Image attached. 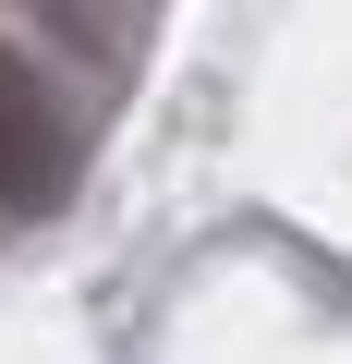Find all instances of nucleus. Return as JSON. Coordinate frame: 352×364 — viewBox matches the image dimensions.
<instances>
[{"label": "nucleus", "mask_w": 352, "mask_h": 364, "mask_svg": "<svg viewBox=\"0 0 352 364\" xmlns=\"http://www.w3.org/2000/svg\"><path fill=\"white\" fill-rule=\"evenodd\" d=\"M0 195L13 207H61L73 195V122L13 49H0Z\"/></svg>", "instance_id": "f257e3e1"}, {"label": "nucleus", "mask_w": 352, "mask_h": 364, "mask_svg": "<svg viewBox=\"0 0 352 364\" xmlns=\"http://www.w3.org/2000/svg\"><path fill=\"white\" fill-rule=\"evenodd\" d=\"M25 13H37L61 49H85V61H122V49L146 37V0H25Z\"/></svg>", "instance_id": "f03ea898"}]
</instances>
